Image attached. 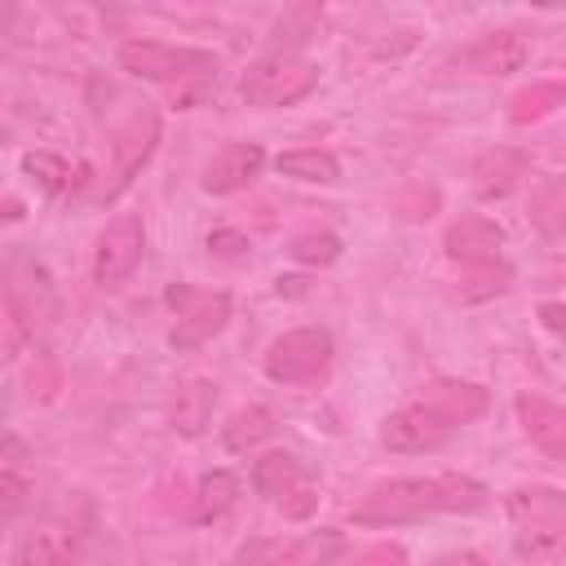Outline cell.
<instances>
[{
  "label": "cell",
  "mask_w": 566,
  "mask_h": 566,
  "mask_svg": "<svg viewBox=\"0 0 566 566\" xmlns=\"http://www.w3.org/2000/svg\"><path fill=\"white\" fill-rule=\"evenodd\" d=\"M486 504V486L464 473H433V478H394L371 486L354 504V522H411L424 513H473Z\"/></svg>",
  "instance_id": "obj_1"
},
{
  "label": "cell",
  "mask_w": 566,
  "mask_h": 566,
  "mask_svg": "<svg viewBox=\"0 0 566 566\" xmlns=\"http://www.w3.org/2000/svg\"><path fill=\"white\" fill-rule=\"evenodd\" d=\"M509 517L517 522L513 548L526 562L566 557V500L548 486H522L509 495Z\"/></svg>",
  "instance_id": "obj_2"
},
{
  "label": "cell",
  "mask_w": 566,
  "mask_h": 566,
  "mask_svg": "<svg viewBox=\"0 0 566 566\" xmlns=\"http://www.w3.org/2000/svg\"><path fill=\"white\" fill-rule=\"evenodd\" d=\"M119 66L128 75H137V80H159V84L217 80V57L208 49L164 44V40H128V44H119Z\"/></svg>",
  "instance_id": "obj_3"
},
{
  "label": "cell",
  "mask_w": 566,
  "mask_h": 566,
  "mask_svg": "<svg viewBox=\"0 0 566 566\" xmlns=\"http://www.w3.org/2000/svg\"><path fill=\"white\" fill-rule=\"evenodd\" d=\"M252 486L292 522L314 517L318 509V478L305 460H296L292 451H270L252 464Z\"/></svg>",
  "instance_id": "obj_4"
},
{
  "label": "cell",
  "mask_w": 566,
  "mask_h": 566,
  "mask_svg": "<svg viewBox=\"0 0 566 566\" xmlns=\"http://www.w3.org/2000/svg\"><path fill=\"white\" fill-rule=\"evenodd\" d=\"M318 84V66L296 57V53H265L256 57L243 80H239V97L248 106H292L301 102L310 88Z\"/></svg>",
  "instance_id": "obj_5"
},
{
  "label": "cell",
  "mask_w": 566,
  "mask_h": 566,
  "mask_svg": "<svg viewBox=\"0 0 566 566\" xmlns=\"http://www.w3.org/2000/svg\"><path fill=\"white\" fill-rule=\"evenodd\" d=\"M332 367V332L327 327H292L270 340L265 376L279 385H310Z\"/></svg>",
  "instance_id": "obj_6"
},
{
  "label": "cell",
  "mask_w": 566,
  "mask_h": 566,
  "mask_svg": "<svg viewBox=\"0 0 566 566\" xmlns=\"http://www.w3.org/2000/svg\"><path fill=\"white\" fill-rule=\"evenodd\" d=\"M168 305L177 310V327H172V349H195L203 340H212L226 318H230V296L226 292H195L186 283L168 287Z\"/></svg>",
  "instance_id": "obj_7"
},
{
  "label": "cell",
  "mask_w": 566,
  "mask_h": 566,
  "mask_svg": "<svg viewBox=\"0 0 566 566\" xmlns=\"http://www.w3.org/2000/svg\"><path fill=\"white\" fill-rule=\"evenodd\" d=\"M142 252H146V226H142V217H133V212L115 217V221L97 234V248H93V279H97L102 287L124 283V279L137 270Z\"/></svg>",
  "instance_id": "obj_8"
},
{
  "label": "cell",
  "mask_w": 566,
  "mask_h": 566,
  "mask_svg": "<svg viewBox=\"0 0 566 566\" xmlns=\"http://www.w3.org/2000/svg\"><path fill=\"white\" fill-rule=\"evenodd\" d=\"M451 429H455V424H451L438 407H429V402L420 398V402L394 411V416L380 424V442H385L389 451H433V447H442V442L451 438Z\"/></svg>",
  "instance_id": "obj_9"
},
{
  "label": "cell",
  "mask_w": 566,
  "mask_h": 566,
  "mask_svg": "<svg viewBox=\"0 0 566 566\" xmlns=\"http://www.w3.org/2000/svg\"><path fill=\"white\" fill-rule=\"evenodd\" d=\"M442 248H447L451 261H460V270H469V265H491V261H500L504 230H500L491 217H482V212H460V217L447 226Z\"/></svg>",
  "instance_id": "obj_10"
},
{
  "label": "cell",
  "mask_w": 566,
  "mask_h": 566,
  "mask_svg": "<svg viewBox=\"0 0 566 566\" xmlns=\"http://www.w3.org/2000/svg\"><path fill=\"white\" fill-rule=\"evenodd\" d=\"M155 142H159V111L155 106H142L119 133H115V186L106 190V195H119L128 181H133V172L150 159V150H155Z\"/></svg>",
  "instance_id": "obj_11"
},
{
  "label": "cell",
  "mask_w": 566,
  "mask_h": 566,
  "mask_svg": "<svg viewBox=\"0 0 566 566\" xmlns=\"http://www.w3.org/2000/svg\"><path fill=\"white\" fill-rule=\"evenodd\" d=\"M265 168V150L256 142H230L212 155V164L203 168V190L208 195H234L248 190Z\"/></svg>",
  "instance_id": "obj_12"
},
{
  "label": "cell",
  "mask_w": 566,
  "mask_h": 566,
  "mask_svg": "<svg viewBox=\"0 0 566 566\" xmlns=\"http://www.w3.org/2000/svg\"><path fill=\"white\" fill-rule=\"evenodd\" d=\"M526 57H531L526 35H517V31H486V35H478L455 62H460L464 71H473V75H509V71H517Z\"/></svg>",
  "instance_id": "obj_13"
},
{
  "label": "cell",
  "mask_w": 566,
  "mask_h": 566,
  "mask_svg": "<svg viewBox=\"0 0 566 566\" xmlns=\"http://www.w3.org/2000/svg\"><path fill=\"white\" fill-rule=\"evenodd\" d=\"M522 177H526V155L513 146H491L473 159V195L486 203L513 195Z\"/></svg>",
  "instance_id": "obj_14"
},
{
  "label": "cell",
  "mask_w": 566,
  "mask_h": 566,
  "mask_svg": "<svg viewBox=\"0 0 566 566\" xmlns=\"http://www.w3.org/2000/svg\"><path fill=\"white\" fill-rule=\"evenodd\" d=\"M517 420H522V433L553 460L566 464V411L553 407L548 398L539 394H522L517 398Z\"/></svg>",
  "instance_id": "obj_15"
},
{
  "label": "cell",
  "mask_w": 566,
  "mask_h": 566,
  "mask_svg": "<svg viewBox=\"0 0 566 566\" xmlns=\"http://www.w3.org/2000/svg\"><path fill=\"white\" fill-rule=\"evenodd\" d=\"M75 562H80V535L71 526H35L13 548V566H75Z\"/></svg>",
  "instance_id": "obj_16"
},
{
  "label": "cell",
  "mask_w": 566,
  "mask_h": 566,
  "mask_svg": "<svg viewBox=\"0 0 566 566\" xmlns=\"http://www.w3.org/2000/svg\"><path fill=\"white\" fill-rule=\"evenodd\" d=\"M420 398L429 407H438L451 424H469V420H478L486 411V389L469 385V380H429Z\"/></svg>",
  "instance_id": "obj_17"
},
{
  "label": "cell",
  "mask_w": 566,
  "mask_h": 566,
  "mask_svg": "<svg viewBox=\"0 0 566 566\" xmlns=\"http://www.w3.org/2000/svg\"><path fill=\"white\" fill-rule=\"evenodd\" d=\"M212 407H217V385L212 380H186L172 398V429L181 438H199L212 420Z\"/></svg>",
  "instance_id": "obj_18"
},
{
  "label": "cell",
  "mask_w": 566,
  "mask_h": 566,
  "mask_svg": "<svg viewBox=\"0 0 566 566\" xmlns=\"http://www.w3.org/2000/svg\"><path fill=\"white\" fill-rule=\"evenodd\" d=\"M234 500H239V478L226 473V469H212V473L199 478V486L190 495V509H186V522H217L234 509Z\"/></svg>",
  "instance_id": "obj_19"
},
{
  "label": "cell",
  "mask_w": 566,
  "mask_h": 566,
  "mask_svg": "<svg viewBox=\"0 0 566 566\" xmlns=\"http://www.w3.org/2000/svg\"><path fill=\"white\" fill-rule=\"evenodd\" d=\"M340 553H345V535L332 531V526H318V531L283 544L274 566H336Z\"/></svg>",
  "instance_id": "obj_20"
},
{
  "label": "cell",
  "mask_w": 566,
  "mask_h": 566,
  "mask_svg": "<svg viewBox=\"0 0 566 566\" xmlns=\"http://www.w3.org/2000/svg\"><path fill=\"white\" fill-rule=\"evenodd\" d=\"M531 226L548 239H562L566 234V172H553L544 177L535 190H531Z\"/></svg>",
  "instance_id": "obj_21"
},
{
  "label": "cell",
  "mask_w": 566,
  "mask_h": 566,
  "mask_svg": "<svg viewBox=\"0 0 566 566\" xmlns=\"http://www.w3.org/2000/svg\"><path fill=\"white\" fill-rule=\"evenodd\" d=\"M557 106H566V84L562 80H535L531 88H522L509 102V119L513 124H535V119L553 115Z\"/></svg>",
  "instance_id": "obj_22"
},
{
  "label": "cell",
  "mask_w": 566,
  "mask_h": 566,
  "mask_svg": "<svg viewBox=\"0 0 566 566\" xmlns=\"http://www.w3.org/2000/svg\"><path fill=\"white\" fill-rule=\"evenodd\" d=\"M274 164H279V172H283V177H296V181H336V177H340L336 155H332V150H318V146L283 150Z\"/></svg>",
  "instance_id": "obj_23"
},
{
  "label": "cell",
  "mask_w": 566,
  "mask_h": 566,
  "mask_svg": "<svg viewBox=\"0 0 566 566\" xmlns=\"http://www.w3.org/2000/svg\"><path fill=\"white\" fill-rule=\"evenodd\" d=\"M509 283H513V270H509V261L500 256V261H491V265H469V270L460 274V283H455V296H460V301H486V296H500Z\"/></svg>",
  "instance_id": "obj_24"
},
{
  "label": "cell",
  "mask_w": 566,
  "mask_h": 566,
  "mask_svg": "<svg viewBox=\"0 0 566 566\" xmlns=\"http://www.w3.org/2000/svg\"><path fill=\"white\" fill-rule=\"evenodd\" d=\"M274 433V411L270 407H243L230 416L226 424V447L230 451H252L256 442H265Z\"/></svg>",
  "instance_id": "obj_25"
},
{
  "label": "cell",
  "mask_w": 566,
  "mask_h": 566,
  "mask_svg": "<svg viewBox=\"0 0 566 566\" xmlns=\"http://www.w3.org/2000/svg\"><path fill=\"white\" fill-rule=\"evenodd\" d=\"M22 168L49 190V195H62V190H71V164L66 159H57V155H44V150H31V155H22Z\"/></svg>",
  "instance_id": "obj_26"
},
{
  "label": "cell",
  "mask_w": 566,
  "mask_h": 566,
  "mask_svg": "<svg viewBox=\"0 0 566 566\" xmlns=\"http://www.w3.org/2000/svg\"><path fill=\"white\" fill-rule=\"evenodd\" d=\"M31 332H35L31 310H27V305H22L13 292H4V358H18Z\"/></svg>",
  "instance_id": "obj_27"
},
{
  "label": "cell",
  "mask_w": 566,
  "mask_h": 566,
  "mask_svg": "<svg viewBox=\"0 0 566 566\" xmlns=\"http://www.w3.org/2000/svg\"><path fill=\"white\" fill-rule=\"evenodd\" d=\"M292 256H296L301 265H332V261L340 256V239L327 234V230L301 234V239H292Z\"/></svg>",
  "instance_id": "obj_28"
},
{
  "label": "cell",
  "mask_w": 566,
  "mask_h": 566,
  "mask_svg": "<svg viewBox=\"0 0 566 566\" xmlns=\"http://www.w3.org/2000/svg\"><path fill=\"white\" fill-rule=\"evenodd\" d=\"M279 548H283V539L256 535V539H243V544L230 553L226 566H274V562H279Z\"/></svg>",
  "instance_id": "obj_29"
},
{
  "label": "cell",
  "mask_w": 566,
  "mask_h": 566,
  "mask_svg": "<svg viewBox=\"0 0 566 566\" xmlns=\"http://www.w3.org/2000/svg\"><path fill=\"white\" fill-rule=\"evenodd\" d=\"M349 566H407V553H402L398 544H371V548H363Z\"/></svg>",
  "instance_id": "obj_30"
},
{
  "label": "cell",
  "mask_w": 566,
  "mask_h": 566,
  "mask_svg": "<svg viewBox=\"0 0 566 566\" xmlns=\"http://www.w3.org/2000/svg\"><path fill=\"white\" fill-rule=\"evenodd\" d=\"M208 252H217V256H248V239L234 234V230H212L208 234Z\"/></svg>",
  "instance_id": "obj_31"
},
{
  "label": "cell",
  "mask_w": 566,
  "mask_h": 566,
  "mask_svg": "<svg viewBox=\"0 0 566 566\" xmlns=\"http://www.w3.org/2000/svg\"><path fill=\"white\" fill-rule=\"evenodd\" d=\"M0 491H4V513H18V509H22L27 486H22V478H18L13 469H4V473H0Z\"/></svg>",
  "instance_id": "obj_32"
},
{
  "label": "cell",
  "mask_w": 566,
  "mask_h": 566,
  "mask_svg": "<svg viewBox=\"0 0 566 566\" xmlns=\"http://www.w3.org/2000/svg\"><path fill=\"white\" fill-rule=\"evenodd\" d=\"M539 318H544V327L548 332H566V305H539Z\"/></svg>",
  "instance_id": "obj_33"
},
{
  "label": "cell",
  "mask_w": 566,
  "mask_h": 566,
  "mask_svg": "<svg viewBox=\"0 0 566 566\" xmlns=\"http://www.w3.org/2000/svg\"><path fill=\"white\" fill-rule=\"evenodd\" d=\"M429 566H486L478 553H447V557H438V562H429Z\"/></svg>",
  "instance_id": "obj_34"
}]
</instances>
